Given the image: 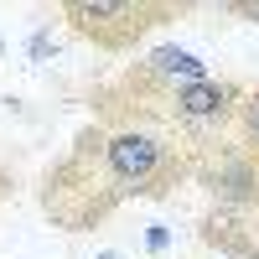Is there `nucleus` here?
I'll return each instance as SVG.
<instances>
[{
	"label": "nucleus",
	"mask_w": 259,
	"mask_h": 259,
	"mask_svg": "<svg viewBox=\"0 0 259 259\" xmlns=\"http://www.w3.org/2000/svg\"><path fill=\"white\" fill-rule=\"evenodd\" d=\"M197 177V161L182 140L161 130H109L89 124L78 140L41 171V212L68 228H99L109 223L124 202H156L171 197L182 182Z\"/></svg>",
	"instance_id": "1"
},
{
	"label": "nucleus",
	"mask_w": 259,
	"mask_h": 259,
	"mask_svg": "<svg viewBox=\"0 0 259 259\" xmlns=\"http://www.w3.org/2000/svg\"><path fill=\"white\" fill-rule=\"evenodd\" d=\"M171 16H182V6H166V0H68L62 6V21L104 52H130L150 26Z\"/></svg>",
	"instance_id": "2"
},
{
	"label": "nucleus",
	"mask_w": 259,
	"mask_h": 259,
	"mask_svg": "<svg viewBox=\"0 0 259 259\" xmlns=\"http://www.w3.org/2000/svg\"><path fill=\"white\" fill-rule=\"evenodd\" d=\"M202 244L228 259H259V207H228L218 202L202 218Z\"/></svg>",
	"instance_id": "3"
},
{
	"label": "nucleus",
	"mask_w": 259,
	"mask_h": 259,
	"mask_svg": "<svg viewBox=\"0 0 259 259\" xmlns=\"http://www.w3.org/2000/svg\"><path fill=\"white\" fill-rule=\"evenodd\" d=\"M130 73H135L140 83H150V89L171 94V89H187V83H202V78H207V62L192 57L187 47H156L145 62H135Z\"/></svg>",
	"instance_id": "4"
},
{
	"label": "nucleus",
	"mask_w": 259,
	"mask_h": 259,
	"mask_svg": "<svg viewBox=\"0 0 259 259\" xmlns=\"http://www.w3.org/2000/svg\"><path fill=\"white\" fill-rule=\"evenodd\" d=\"M239 140L259 156V89L244 94V109H239Z\"/></svg>",
	"instance_id": "5"
},
{
	"label": "nucleus",
	"mask_w": 259,
	"mask_h": 259,
	"mask_svg": "<svg viewBox=\"0 0 259 259\" xmlns=\"http://www.w3.org/2000/svg\"><path fill=\"white\" fill-rule=\"evenodd\" d=\"M166 244H171V233H166L161 223H150V233H145V249H150V254H161Z\"/></svg>",
	"instance_id": "6"
},
{
	"label": "nucleus",
	"mask_w": 259,
	"mask_h": 259,
	"mask_svg": "<svg viewBox=\"0 0 259 259\" xmlns=\"http://www.w3.org/2000/svg\"><path fill=\"white\" fill-rule=\"evenodd\" d=\"M47 52H52V36L36 31V36H31V57H47Z\"/></svg>",
	"instance_id": "7"
},
{
	"label": "nucleus",
	"mask_w": 259,
	"mask_h": 259,
	"mask_svg": "<svg viewBox=\"0 0 259 259\" xmlns=\"http://www.w3.org/2000/svg\"><path fill=\"white\" fill-rule=\"evenodd\" d=\"M99 259H119V254H99Z\"/></svg>",
	"instance_id": "8"
}]
</instances>
